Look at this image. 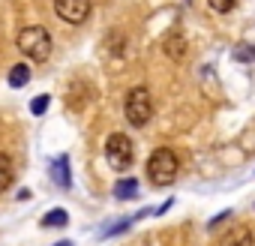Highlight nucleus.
I'll return each instance as SVG.
<instances>
[{"instance_id":"nucleus-1","label":"nucleus","mask_w":255,"mask_h":246,"mask_svg":"<svg viewBox=\"0 0 255 246\" xmlns=\"http://www.w3.org/2000/svg\"><path fill=\"white\" fill-rule=\"evenodd\" d=\"M15 45H18V51H21L27 60H33V63H45V60L51 57V33H48L45 27H39V24L24 27V30L15 36Z\"/></svg>"},{"instance_id":"nucleus-2","label":"nucleus","mask_w":255,"mask_h":246,"mask_svg":"<svg viewBox=\"0 0 255 246\" xmlns=\"http://www.w3.org/2000/svg\"><path fill=\"white\" fill-rule=\"evenodd\" d=\"M177 171H180V159L174 150L168 147H156L147 159V180L153 186H168L177 180Z\"/></svg>"},{"instance_id":"nucleus-3","label":"nucleus","mask_w":255,"mask_h":246,"mask_svg":"<svg viewBox=\"0 0 255 246\" xmlns=\"http://www.w3.org/2000/svg\"><path fill=\"white\" fill-rule=\"evenodd\" d=\"M123 114L129 120V126L135 129H144L150 117H153V99H150V90L147 87H132L123 99Z\"/></svg>"},{"instance_id":"nucleus-4","label":"nucleus","mask_w":255,"mask_h":246,"mask_svg":"<svg viewBox=\"0 0 255 246\" xmlns=\"http://www.w3.org/2000/svg\"><path fill=\"white\" fill-rule=\"evenodd\" d=\"M105 162L114 171H126L135 162V144H132V138L126 132H111L105 138Z\"/></svg>"},{"instance_id":"nucleus-5","label":"nucleus","mask_w":255,"mask_h":246,"mask_svg":"<svg viewBox=\"0 0 255 246\" xmlns=\"http://www.w3.org/2000/svg\"><path fill=\"white\" fill-rule=\"evenodd\" d=\"M54 12L66 24H84L90 15V0H54Z\"/></svg>"},{"instance_id":"nucleus-6","label":"nucleus","mask_w":255,"mask_h":246,"mask_svg":"<svg viewBox=\"0 0 255 246\" xmlns=\"http://www.w3.org/2000/svg\"><path fill=\"white\" fill-rule=\"evenodd\" d=\"M162 51H165V57H168V60L183 63V60L189 57V42H186V36H183L180 30H171V33L162 39Z\"/></svg>"},{"instance_id":"nucleus-7","label":"nucleus","mask_w":255,"mask_h":246,"mask_svg":"<svg viewBox=\"0 0 255 246\" xmlns=\"http://www.w3.org/2000/svg\"><path fill=\"white\" fill-rule=\"evenodd\" d=\"M90 99H96V90H93L87 81H75V84L66 90V108H69V111H81Z\"/></svg>"},{"instance_id":"nucleus-8","label":"nucleus","mask_w":255,"mask_h":246,"mask_svg":"<svg viewBox=\"0 0 255 246\" xmlns=\"http://www.w3.org/2000/svg\"><path fill=\"white\" fill-rule=\"evenodd\" d=\"M216 246H255V234H252L249 225H234L219 237Z\"/></svg>"},{"instance_id":"nucleus-9","label":"nucleus","mask_w":255,"mask_h":246,"mask_svg":"<svg viewBox=\"0 0 255 246\" xmlns=\"http://www.w3.org/2000/svg\"><path fill=\"white\" fill-rule=\"evenodd\" d=\"M48 174H51V180L60 186V189H69L72 186V171H69V156L66 153H60V156H54L51 159V165H48Z\"/></svg>"},{"instance_id":"nucleus-10","label":"nucleus","mask_w":255,"mask_h":246,"mask_svg":"<svg viewBox=\"0 0 255 246\" xmlns=\"http://www.w3.org/2000/svg\"><path fill=\"white\" fill-rule=\"evenodd\" d=\"M12 180H15V162L9 153L0 150V192H6L12 186Z\"/></svg>"},{"instance_id":"nucleus-11","label":"nucleus","mask_w":255,"mask_h":246,"mask_svg":"<svg viewBox=\"0 0 255 246\" xmlns=\"http://www.w3.org/2000/svg\"><path fill=\"white\" fill-rule=\"evenodd\" d=\"M135 195H138V180H135V177H120V180L114 183V198L129 201V198H135Z\"/></svg>"},{"instance_id":"nucleus-12","label":"nucleus","mask_w":255,"mask_h":246,"mask_svg":"<svg viewBox=\"0 0 255 246\" xmlns=\"http://www.w3.org/2000/svg\"><path fill=\"white\" fill-rule=\"evenodd\" d=\"M66 222H69V213L63 207H54V210H48L42 216V228H63Z\"/></svg>"},{"instance_id":"nucleus-13","label":"nucleus","mask_w":255,"mask_h":246,"mask_svg":"<svg viewBox=\"0 0 255 246\" xmlns=\"http://www.w3.org/2000/svg\"><path fill=\"white\" fill-rule=\"evenodd\" d=\"M30 81V66L27 63H18L9 69V87H24Z\"/></svg>"},{"instance_id":"nucleus-14","label":"nucleus","mask_w":255,"mask_h":246,"mask_svg":"<svg viewBox=\"0 0 255 246\" xmlns=\"http://www.w3.org/2000/svg\"><path fill=\"white\" fill-rule=\"evenodd\" d=\"M240 147H243V153H255V120L246 126V132L240 135Z\"/></svg>"},{"instance_id":"nucleus-15","label":"nucleus","mask_w":255,"mask_h":246,"mask_svg":"<svg viewBox=\"0 0 255 246\" xmlns=\"http://www.w3.org/2000/svg\"><path fill=\"white\" fill-rule=\"evenodd\" d=\"M48 102H51V96H45V93L33 96V102H30V114H33V117H42V114L48 111Z\"/></svg>"},{"instance_id":"nucleus-16","label":"nucleus","mask_w":255,"mask_h":246,"mask_svg":"<svg viewBox=\"0 0 255 246\" xmlns=\"http://www.w3.org/2000/svg\"><path fill=\"white\" fill-rule=\"evenodd\" d=\"M234 60L252 63V60H255V45H237V48H234Z\"/></svg>"},{"instance_id":"nucleus-17","label":"nucleus","mask_w":255,"mask_h":246,"mask_svg":"<svg viewBox=\"0 0 255 246\" xmlns=\"http://www.w3.org/2000/svg\"><path fill=\"white\" fill-rule=\"evenodd\" d=\"M207 6L213 12H231L234 9V0H207Z\"/></svg>"},{"instance_id":"nucleus-18","label":"nucleus","mask_w":255,"mask_h":246,"mask_svg":"<svg viewBox=\"0 0 255 246\" xmlns=\"http://www.w3.org/2000/svg\"><path fill=\"white\" fill-rule=\"evenodd\" d=\"M225 219H231V210H222V213H219V216H213V219H210V222H207V228H210V231H216V225H222V222H225Z\"/></svg>"},{"instance_id":"nucleus-19","label":"nucleus","mask_w":255,"mask_h":246,"mask_svg":"<svg viewBox=\"0 0 255 246\" xmlns=\"http://www.w3.org/2000/svg\"><path fill=\"white\" fill-rule=\"evenodd\" d=\"M171 204H174V198H168V201H165V204H159V207H156V210H153V213H168V207H171Z\"/></svg>"},{"instance_id":"nucleus-20","label":"nucleus","mask_w":255,"mask_h":246,"mask_svg":"<svg viewBox=\"0 0 255 246\" xmlns=\"http://www.w3.org/2000/svg\"><path fill=\"white\" fill-rule=\"evenodd\" d=\"M54 246H72V240H57Z\"/></svg>"}]
</instances>
